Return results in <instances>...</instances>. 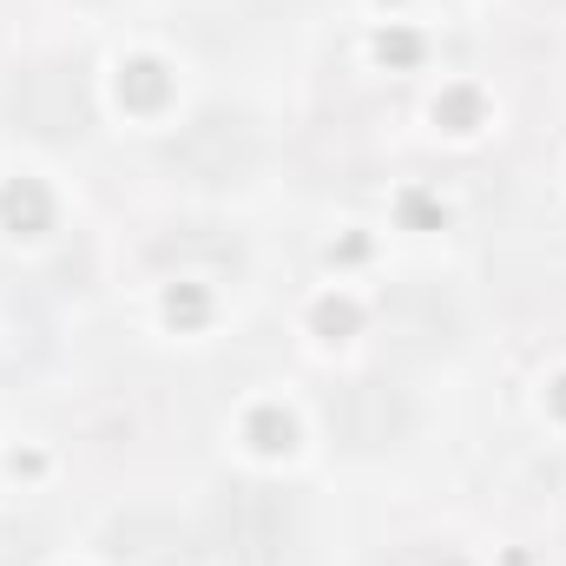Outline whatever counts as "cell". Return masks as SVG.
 Wrapping results in <instances>:
<instances>
[{
	"label": "cell",
	"mask_w": 566,
	"mask_h": 566,
	"mask_svg": "<svg viewBox=\"0 0 566 566\" xmlns=\"http://www.w3.org/2000/svg\"><path fill=\"white\" fill-rule=\"evenodd\" d=\"M211 547L231 566H277L290 554V507L271 488H224L211 501Z\"/></svg>",
	"instance_id": "cell-1"
},
{
	"label": "cell",
	"mask_w": 566,
	"mask_h": 566,
	"mask_svg": "<svg viewBox=\"0 0 566 566\" xmlns=\"http://www.w3.org/2000/svg\"><path fill=\"white\" fill-rule=\"evenodd\" d=\"M171 158L191 185H238L258 171V126L244 113H198L178 133Z\"/></svg>",
	"instance_id": "cell-2"
},
{
	"label": "cell",
	"mask_w": 566,
	"mask_h": 566,
	"mask_svg": "<svg viewBox=\"0 0 566 566\" xmlns=\"http://www.w3.org/2000/svg\"><path fill=\"white\" fill-rule=\"evenodd\" d=\"M13 119L40 139H73L86 126V99H80V80L66 66H33L20 73L13 86Z\"/></svg>",
	"instance_id": "cell-3"
},
{
	"label": "cell",
	"mask_w": 566,
	"mask_h": 566,
	"mask_svg": "<svg viewBox=\"0 0 566 566\" xmlns=\"http://www.w3.org/2000/svg\"><path fill=\"white\" fill-rule=\"evenodd\" d=\"M198 534L185 527V521H171V514H126V521H113V560L119 566H198Z\"/></svg>",
	"instance_id": "cell-4"
},
{
	"label": "cell",
	"mask_w": 566,
	"mask_h": 566,
	"mask_svg": "<svg viewBox=\"0 0 566 566\" xmlns=\"http://www.w3.org/2000/svg\"><path fill=\"white\" fill-rule=\"evenodd\" d=\"M329 422L349 434V448H389L402 428H409V409L402 396H389L382 382H356L329 402Z\"/></svg>",
	"instance_id": "cell-5"
},
{
	"label": "cell",
	"mask_w": 566,
	"mask_h": 566,
	"mask_svg": "<svg viewBox=\"0 0 566 566\" xmlns=\"http://www.w3.org/2000/svg\"><path fill=\"white\" fill-rule=\"evenodd\" d=\"M46 349V323L27 296H0V369H27Z\"/></svg>",
	"instance_id": "cell-6"
}]
</instances>
